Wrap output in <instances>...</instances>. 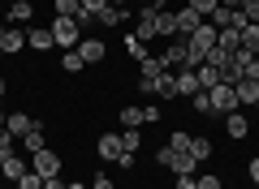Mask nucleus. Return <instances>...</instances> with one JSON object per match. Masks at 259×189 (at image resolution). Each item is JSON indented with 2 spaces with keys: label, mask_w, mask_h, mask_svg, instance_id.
I'll use <instances>...</instances> for the list:
<instances>
[{
  "label": "nucleus",
  "mask_w": 259,
  "mask_h": 189,
  "mask_svg": "<svg viewBox=\"0 0 259 189\" xmlns=\"http://www.w3.org/2000/svg\"><path fill=\"white\" fill-rule=\"evenodd\" d=\"M0 39H5V26H0Z\"/></svg>",
  "instance_id": "49"
},
{
  "label": "nucleus",
  "mask_w": 259,
  "mask_h": 189,
  "mask_svg": "<svg viewBox=\"0 0 259 189\" xmlns=\"http://www.w3.org/2000/svg\"><path fill=\"white\" fill-rule=\"evenodd\" d=\"M207 99H212V116H229V112H238V95H233V86H212L207 90Z\"/></svg>",
  "instance_id": "2"
},
{
  "label": "nucleus",
  "mask_w": 259,
  "mask_h": 189,
  "mask_svg": "<svg viewBox=\"0 0 259 189\" xmlns=\"http://www.w3.org/2000/svg\"><path fill=\"white\" fill-rule=\"evenodd\" d=\"M216 47H221V52H238V47H242V30H233V26H225L221 30V35H216Z\"/></svg>",
  "instance_id": "14"
},
{
  "label": "nucleus",
  "mask_w": 259,
  "mask_h": 189,
  "mask_svg": "<svg viewBox=\"0 0 259 189\" xmlns=\"http://www.w3.org/2000/svg\"><path fill=\"white\" fill-rule=\"evenodd\" d=\"M173 18H177V39H190L194 30H199V26L207 22V18H199V13H194L190 5H182V9H173Z\"/></svg>",
  "instance_id": "3"
},
{
  "label": "nucleus",
  "mask_w": 259,
  "mask_h": 189,
  "mask_svg": "<svg viewBox=\"0 0 259 189\" xmlns=\"http://www.w3.org/2000/svg\"><path fill=\"white\" fill-rule=\"evenodd\" d=\"M121 125H125V129L147 125V120H143V108H134V103H130V108H121Z\"/></svg>",
  "instance_id": "25"
},
{
  "label": "nucleus",
  "mask_w": 259,
  "mask_h": 189,
  "mask_svg": "<svg viewBox=\"0 0 259 189\" xmlns=\"http://www.w3.org/2000/svg\"><path fill=\"white\" fill-rule=\"evenodd\" d=\"M255 108H259V99H255Z\"/></svg>",
  "instance_id": "51"
},
{
  "label": "nucleus",
  "mask_w": 259,
  "mask_h": 189,
  "mask_svg": "<svg viewBox=\"0 0 259 189\" xmlns=\"http://www.w3.org/2000/svg\"><path fill=\"white\" fill-rule=\"evenodd\" d=\"M95 151H100L104 163H117L121 155H125V146H121V134H104L100 142H95Z\"/></svg>",
  "instance_id": "6"
},
{
  "label": "nucleus",
  "mask_w": 259,
  "mask_h": 189,
  "mask_svg": "<svg viewBox=\"0 0 259 189\" xmlns=\"http://www.w3.org/2000/svg\"><path fill=\"white\" fill-rule=\"evenodd\" d=\"M0 95H5V78H0Z\"/></svg>",
  "instance_id": "48"
},
{
  "label": "nucleus",
  "mask_w": 259,
  "mask_h": 189,
  "mask_svg": "<svg viewBox=\"0 0 259 189\" xmlns=\"http://www.w3.org/2000/svg\"><path fill=\"white\" fill-rule=\"evenodd\" d=\"M5 129H9L13 138H26L30 129H35V120H30L26 112H9V120H5Z\"/></svg>",
  "instance_id": "12"
},
{
  "label": "nucleus",
  "mask_w": 259,
  "mask_h": 189,
  "mask_svg": "<svg viewBox=\"0 0 259 189\" xmlns=\"http://www.w3.org/2000/svg\"><path fill=\"white\" fill-rule=\"evenodd\" d=\"M207 22H212L216 30H225V26H233V9H229V5H216V9H212V18H207Z\"/></svg>",
  "instance_id": "24"
},
{
  "label": "nucleus",
  "mask_w": 259,
  "mask_h": 189,
  "mask_svg": "<svg viewBox=\"0 0 259 189\" xmlns=\"http://www.w3.org/2000/svg\"><path fill=\"white\" fill-rule=\"evenodd\" d=\"M30 168L39 172V176H61V155L56 151H39V155H30Z\"/></svg>",
  "instance_id": "4"
},
{
  "label": "nucleus",
  "mask_w": 259,
  "mask_h": 189,
  "mask_svg": "<svg viewBox=\"0 0 259 189\" xmlns=\"http://www.w3.org/2000/svg\"><path fill=\"white\" fill-rule=\"evenodd\" d=\"M125 52L134 56V60H143V56H147V43H143V39L134 35V30H130V35H125Z\"/></svg>",
  "instance_id": "26"
},
{
  "label": "nucleus",
  "mask_w": 259,
  "mask_h": 189,
  "mask_svg": "<svg viewBox=\"0 0 259 189\" xmlns=\"http://www.w3.org/2000/svg\"><path fill=\"white\" fill-rule=\"evenodd\" d=\"M0 172H5V176H9L13 185H18V180H22V176H26V172H30V163L22 159L18 151H9V155H5V168H0Z\"/></svg>",
  "instance_id": "7"
},
{
  "label": "nucleus",
  "mask_w": 259,
  "mask_h": 189,
  "mask_svg": "<svg viewBox=\"0 0 259 189\" xmlns=\"http://www.w3.org/2000/svg\"><path fill=\"white\" fill-rule=\"evenodd\" d=\"M156 95H164V103L177 95V73H173V69H164V73L156 78Z\"/></svg>",
  "instance_id": "16"
},
{
  "label": "nucleus",
  "mask_w": 259,
  "mask_h": 189,
  "mask_svg": "<svg viewBox=\"0 0 259 189\" xmlns=\"http://www.w3.org/2000/svg\"><path fill=\"white\" fill-rule=\"evenodd\" d=\"M139 69H143L139 78H160V73H164V60H160V56H151V52H147V56H143V60H139Z\"/></svg>",
  "instance_id": "20"
},
{
  "label": "nucleus",
  "mask_w": 259,
  "mask_h": 189,
  "mask_svg": "<svg viewBox=\"0 0 259 189\" xmlns=\"http://www.w3.org/2000/svg\"><path fill=\"white\" fill-rule=\"evenodd\" d=\"M82 9H87V13H95V18H100V13L108 9V0H82Z\"/></svg>",
  "instance_id": "36"
},
{
  "label": "nucleus",
  "mask_w": 259,
  "mask_h": 189,
  "mask_svg": "<svg viewBox=\"0 0 259 189\" xmlns=\"http://www.w3.org/2000/svg\"><path fill=\"white\" fill-rule=\"evenodd\" d=\"M78 52H82V60H87V65L104 60V43H100V39H82V43H78Z\"/></svg>",
  "instance_id": "18"
},
{
  "label": "nucleus",
  "mask_w": 259,
  "mask_h": 189,
  "mask_svg": "<svg viewBox=\"0 0 259 189\" xmlns=\"http://www.w3.org/2000/svg\"><path fill=\"white\" fill-rule=\"evenodd\" d=\"M48 30H52V39H56V47H61V52H69V47L82 43V30H78V22H74V18H56Z\"/></svg>",
  "instance_id": "1"
},
{
  "label": "nucleus",
  "mask_w": 259,
  "mask_h": 189,
  "mask_svg": "<svg viewBox=\"0 0 259 189\" xmlns=\"http://www.w3.org/2000/svg\"><path fill=\"white\" fill-rule=\"evenodd\" d=\"M255 56H259V52H255Z\"/></svg>",
  "instance_id": "52"
},
{
  "label": "nucleus",
  "mask_w": 259,
  "mask_h": 189,
  "mask_svg": "<svg viewBox=\"0 0 259 189\" xmlns=\"http://www.w3.org/2000/svg\"><path fill=\"white\" fill-rule=\"evenodd\" d=\"M82 0H56V18H78Z\"/></svg>",
  "instance_id": "27"
},
{
  "label": "nucleus",
  "mask_w": 259,
  "mask_h": 189,
  "mask_svg": "<svg viewBox=\"0 0 259 189\" xmlns=\"http://www.w3.org/2000/svg\"><path fill=\"white\" fill-rule=\"evenodd\" d=\"M246 172H250V180L259 185V159H250V163H246Z\"/></svg>",
  "instance_id": "41"
},
{
  "label": "nucleus",
  "mask_w": 259,
  "mask_h": 189,
  "mask_svg": "<svg viewBox=\"0 0 259 189\" xmlns=\"http://www.w3.org/2000/svg\"><path fill=\"white\" fill-rule=\"evenodd\" d=\"M44 189H65V185H61V176H48V180H44Z\"/></svg>",
  "instance_id": "42"
},
{
  "label": "nucleus",
  "mask_w": 259,
  "mask_h": 189,
  "mask_svg": "<svg viewBox=\"0 0 259 189\" xmlns=\"http://www.w3.org/2000/svg\"><path fill=\"white\" fill-rule=\"evenodd\" d=\"M255 189H259V185H255Z\"/></svg>",
  "instance_id": "53"
},
{
  "label": "nucleus",
  "mask_w": 259,
  "mask_h": 189,
  "mask_svg": "<svg viewBox=\"0 0 259 189\" xmlns=\"http://www.w3.org/2000/svg\"><path fill=\"white\" fill-rule=\"evenodd\" d=\"M242 13H246V22H259V0H242Z\"/></svg>",
  "instance_id": "34"
},
{
  "label": "nucleus",
  "mask_w": 259,
  "mask_h": 189,
  "mask_svg": "<svg viewBox=\"0 0 259 189\" xmlns=\"http://www.w3.org/2000/svg\"><path fill=\"white\" fill-rule=\"evenodd\" d=\"M233 95H238V108H255V99H259V82H246V78H242L238 86H233Z\"/></svg>",
  "instance_id": "10"
},
{
  "label": "nucleus",
  "mask_w": 259,
  "mask_h": 189,
  "mask_svg": "<svg viewBox=\"0 0 259 189\" xmlns=\"http://www.w3.org/2000/svg\"><path fill=\"white\" fill-rule=\"evenodd\" d=\"M0 189H9V185H0Z\"/></svg>",
  "instance_id": "50"
},
{
  "label": "nucleus",
  "mask_w": 259,
  "mask_h": 189,
  "mask_svg": "<svg viewBox=\"0 0 259 189\" xmlns=\"http://www.w3.org/2000/svg\"><path fill=\"white\" fill-rule=\"evenodd\" d=\"M61 69H65V73H82V69H87L82 52H78V47H69V52H61Z\"/></svg>",
  "instance_id": "17"
},
{
  "label": "nucleus",
  "mask_w": 259,
  "mask_h": 189,
  "mask_svg": "<svg viewBox=\"0 0 259 189\" xmlns=\"http://www.w3.org/2000/svg\"><path fill=\"white\" fill-rule=\"evenodd\" d=\"M199 90H212V86H221V65H212V60H203L199 65Z\"/></svg>",
  "instance_id": "11"
},
{
  "label": "nucleus",
  "mask_w": 259,
  "mask_h": 189,
  "mask_svg": "<svg viewBox=\"0 0 259 189\" xmlns=\"http://www.w3.org/2000/svg\"><path fill=\"white\" fill-rule=\"evenodd\" d=\"M177 95H199V73L194 69H177Z\"/></svg>",
  "instance_id": "15"
},
{
  "label": "nucleus",
  "mask_w": 259,
  "mask_h": 189,
  "mask_svg": "<svg viewBox=\"0 0 259 189\" xmlns=\"http://www.w3.org/2000/svg\"><path fill=\"white\" fill-rule=\"evenodd\" d=\"M194 189H225V185H221V176L207 172V176H199V185H194Z\"/></svg>",
  "instance_id": "35"
},
{
  "label": "nucleus",
  "mask_w": 259,
  "mask_h": 189,
  "mask_svg": "<svg viewBox=\"0 0 259 189\" xmlns=\"http://www.w3.org/2000/svg\"><path fill=\"white\" fill-rule=\"evenodd\" d=\"M173 159H177V151H173V146H160V151H156V163H164L168 172H173Z\"/></svg>",
  "instance_id": "33"
},
{
  "label": "nucleus",
  "mask_w": 259,
  "mask_h": 189,
  "mask_svg": "<svg viewBox=\"0 0 259 189\" xmlns=\"http://www.w3.org/2000/svg\"><path fill=\"white\" fill-rule=\"evenodd\" d=\"M143 120H147V125H156V120H160V108H156V103H147V108H143Z\"/></svg>",
  "instance_id": "37"
},
{
  "label": "nucleus",
  "mask_w": 259,
  "mask_h": 189,
  "mask_svg": "<svg viewBox=\"0 0 259 189\" xmlns=\"http://www.w3.org/2000/svg\"><path fill=\"white\" fill-rule=\"evenodd\" d=\"M26 43L35 47V52H48V47H56V39H52V30H48V26H30L26 30Z\"/></svg>",
  "instance_id": "9"
},
{
  "label": "nucleus",
  "mask_w": 259,
  "mask_h": 189,
  "mask_svg": "<svg viewBox=\"0 0 259 189\" xmlns=\"http://www.w3.org/2000/svg\"><path fill=\"white\" fill-rule=\"evenodd\" d=\"M186 151H190V155H194V159L203 163V159H207V155H212V142H207V138H203V134H199V138H194V134H190V146H186Z\"/></svg>",
  "instance_id": "21"
},
{
  "label": "nucleus",
  "mask_w": 259,
  "mask_h": 189,
  "mask_svg": "<svg viewBox=\"0 0 259 189\" xmlns=\"http://www.w3.org/2000/svg\"><path fill=\"white\" fill-rule=\"evenodd\" d=\"M242 47L246 52H259V22H246L242 26Z\"/></svg>",
  "instance_id": "23"
},
{
  "label": "nucleus",
  "mask_w": 259,
  "mask_h": 189,
  "mask_svg": "<svg viewBox=\"0 0 259 189\" xmlns=\"http://www.w3.org/2000/svg\"><path fill=\"white\" fill-rule=\"evenodd\" d=\"M186 5H190V9L199 13V18H212V9L221 5V0H186Z\"/></svg>",
  "instance_id": "30"
},
{
  "label": "nucleus",
  "mask_w": 259,
  "mask_h": 189,
  "mask_svg": "<svg viewBox=\"0 0 259 189\" xmlns=\"http://www.w3.org/2000/svg\"><path fill=\"white\" fill-rule=\"evenodd\" d=\"M225 134H229L233 142H242V138L250 134V125H246V116H242V112H229V116H225Z\"/></svg>",
  "instance_id": "13"
},
{
  "label": "nucleus",
  "mask_w": 259,
  "mask_h": 189,
  "mask_svg": "<svg viewBox=\"0 0 259 189\" xmlns=\"http://www.w3.org/2000/svg\"><path fill=\"white\" fill-rule=\"evenodd\" d=\"M65 189H87V185H82V180H69V185H65Z\"/></svg>",
  "instance_id": "44"
},
{
  "label": "nucleus",
  "mask_w": 259,
  "mask_h": 189,
  "mask_svg": "<svg viewBox=\"0 0 259 189\" xmlns=\"http://www.w3.org/2000/svg\"><path fill=\"white\" fill-rule=\"evenodd\" d=\"M30 18H35L30 0H13V5H9V22H30Z\"/></svg>",
  "instance_id": "22"
},
{
  "label": "nucleus",
  "mask_w": 259,
  "mask_h": 189,
  "mask_svg": "<svg viewBox=\"0 0 259 189\" xmlns=\"http://www.w3.org/2000/svg\"><path fill=\"white\" fill-rule=\"evenodd\" d=\"M91 189H112V176H104V172H100V176H95V185Z\"/></svg>",
  "instance_id": "40"
},
{
  "label": "nucleus",
  "mask_w": 259,
  "mask_h": 189,
  "mask_svg": "<svg viewBox=\"0 0 259 189\" xmlns=\"http://www.w3.org/2000/svg\"><path fill=\"white\" fill-rule=\"evenodd\" d=\"M26 47V35H22L18 26H5V39H0V56H13Z\"/></svg>",
  "instance_id": "8"
},
{
  "label": "nucleus",
  "mask_w": 259,
  "mask_h": 189,
  "mask_svg": "<svg viewBox=\"0 0 259 189\" xmlns=\"http://www.w3.org/2000/svg\"><path fill=\"white\" fill-rule=\"evenodd\" d=\"M190 103H194V112H199V116H212V99H207V90L190 95Z\"/></svg>",
  "instance_id": "28"
},
{
  "label": "nucleus",
  "mask_w": 259,
  "mask_h": 189,
  "mask_svg": "<svg viewBox=\"0 0 259 189\" xmlns=\"http://www.w3.org/2000/svg\"><path fill=\"white\" fill-rule=\"evenodd\" d=\"M160 60H164V69H190V65H186V39H168V47H164V56H160Z\"/></svg>",
  "instance_id": "5"
},
{
  "label": "nucleus",
  "mask_w": 259,
  "mask_h": 189,
  "mask_svg": "<svg viewBox=\"0 0 259 189\" xmlns=\"http://www.w3.org/2000/svg\"><path fill=\"white\" fill-rule=\"evenodd\" d=\"M108 5H117V9H130V0H108Z\"/></svg>",
  "instance_id": "43"
},
{
  "label": "nucleus",
  "mask_w": 259,
  "mask_h": 189,
  "mask_svg": "<svg viewBox=\"0 0 259 189\" xmlns=\"http://www.w3.org/2000/svg\"><path fill=\"white\" fill-rule=\"evenodd\" d=\"M139 90L143 95H156V78H139Z\"/></svg>",
  "instance_id": "39"
},
{
  "label": "nucleus",
  "mask_w": 259,
  "mask_h": 189,
  "mask_svg": "<svg viewBox=\"0 0 259 189\" xmlns=\"http://www.w3.org/2000/svg\"><path fill=\"white\" fill-rule=\"evenodd\" d=\"M22 142H26V151H30V155H39V151H48V138H44V125H39V120H35V129H30V134L22 138Z\"/></svg>",
  "instance_id": "19"
},
{
  "label": "nucleus",
  "mask_w": 259,
  "mask_h": 189,
  "mask_svg": "<svg viewBox=\"0 0 259 189\" xmlns=\"http://www.w3.org/2000/svg\"><path fill=\"white\" fill-rule=\"evenodd\" d=\"M121 146H125V151H139V146H143V134H139V129H121Z\"/></svg>",
  "instance_id": "29"
},
{
  "label": "nucleus",
  "mask_w": 259,
  "mask_h": 189,
  "mask_svg": "<svg viewBox=\"0 0 259 189\" xmlns=\"http://www.w3.org/2000/svg\"><path fill=\"white\" fill-rule=\"evenodd\" d=\"M168 146H173V151H186V146H190V134H186V129H173V134H168Z\"/></svg>",
  "instance_id": "31"
},
{
  "label": "nucleus",
  "mask_w": 259,
  "mask_h": 189,
  "mask_svg": "<svg viewBox=\"0 0 259 189\" xmlns=\"http://www.w3.org/2000/svg\"><path fill=\"white\" fill-rule=\"evenodd\" d=\"M13 142H18V138H13L9 129H0V151H13Z\"/></svg>",
  "instance_id": "38"
},
{
  "label": "nucleus",
  "mask_w": 259,
  "mask_h": 189,
  "mask_svg": "<svg viewBox=\"0 0 259 189\" xmlns=\"http://www.w3.org/2000/svg\"><path fill=\"white\" fill-rule=\"evenodd\" d=\"M18 189H44V176H39V172H35V168H30V172H26V176H22V180H18Z\"/></svg>",
  "instance_id": "32"
},
{
  "label": "nucleus",
  "mask_w": 259,
  "mask_h": 189,
  "mask_svg": "<svg viewBox=\"0 0 259 189\" xmlns=\"http://www.w3.org/2000/svg\"><path fill=\"white\" fill-rule=\"evenodd\" d=\"M156 9H168V0H156Z\"/></svg>",
  "instance_id": "46"
},
{
  "label": "nucleus",
  "mask_w": 259,
  "mask_h": 189,
  "mask_svg": "<svg viewBox=\"0 0 259 189\" xmlns=\"http://www.w3.org/2000/svg\"><path fill=\"white\" fill-rule=\"evenodd\" d=\"M5 155H9V151H0V168H5Z\"/></svg>",
  "instance_id": "47"
},
{
  "label": "nucleus",
  "mask_w": 259,
  "mask_h": 189,
  "mask_svg": "<svg viewBox=\"0 0 259 189\" xmlns=\"http://www.w3.org/2000/svg\"><path fill=\"white\" fill-rule=\"evenodd\" d=\"M5 120H9V112H5V108H0V129H5Z\"/></svg>",
  "instance_id": "45"
}]
</instances>
